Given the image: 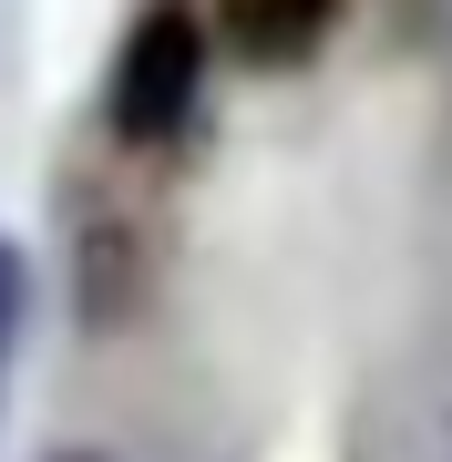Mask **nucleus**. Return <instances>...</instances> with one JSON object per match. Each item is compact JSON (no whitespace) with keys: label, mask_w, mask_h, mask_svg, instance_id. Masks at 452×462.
I'll use <instances>...</instances> for the list:
<instances>
[{"label":"nucleus","mask_w":452,"mask_h":462,"mask_svg":"<svg viewBox=\"0 0 452 462\" xmlns=\"http://www.w3.org/2000/svg\"><path fill=\"white\" fill-rule=\"evenodd\" d=\"M196 103H206V32H196V11H144L134 32H124L114 51V83H103V124H114V144H175L185 124H196Z\"/></svg>","instance_id":"nucleus-1"},{"label":"nucleus","mask_w":452,"mask_h":462,"mask_svg":"<svg viewBox=\"0 0 452 462\" xmlns=\"http://www.w3.org/2000/svg\"><path fill=\"white\" fill-rule=\"evenodd\" d=\"M42 462H103V452H42Z\"/></svg>","instance_id":"nucleus-5"},{"label":"nucleus","mask_w":452,"mask_h":462,"mask_svg":"<svg viewBox=\"0 0 452 462\" xmlns=\"http://www.w3.org/2000/svg\"><path fill=\"white\" fill-rule=\"evenodd\" d=\"M329 21H339V0H217V42H226L247 72H299V62H318Z\"/></svg>","instance_id":"nucleus-3"},{"label":"nucleus","mask_w":452,"mask_h":462,"mask_svg":"<svg viewBox=\"0 0 452 462\" xmlns=\"http://www.w3.org/2000/svg\"><path fill=\"white\" fill-rule=\"evenodd\" d=\"M21 319H32V257L0 236V360H11V339H21Z\"/></svg>","instance_id":"nucleus-4"},{"label":"nucleus","mask_w":452,"mask_h":462,"mask_svg":"<svg viewBox=\"0 0 452 462\" xmlns=\"http://www.w3.org/2000/svg\"><path fill=\"white\" fill-rule=\"evenodd\" d=\"M72 298L83 329H134L154 309V226L134 216V196H93V216L72 226Z\"/></svg>","instance_id":"nucleus-2"}]
</instances>
